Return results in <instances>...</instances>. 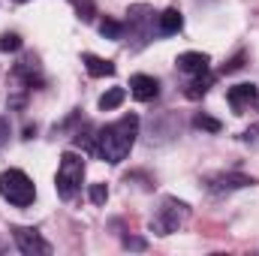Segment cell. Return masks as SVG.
Listing matches in <instances>:
<instances>
[{"label": "cell", "instance_id": "cell-9", "mask_svg": "<svg viewBox=\"0 0 259 256\" xmlns=\"http://www.w3.org/2000/svg\"><path fill=\"white\" fill-rule=\"evenodd\" d=\"M226 103H229V109L235 112V115H244L250 106H256L259 103V88L256 84H232L229 91H226Z\"/></svg>", "mask_w": 259, "mask_h": 256}, {"label": "cell", "instance_id": "cell-13", "mask_svg": "<svg viewBox=\"0 0 259 256\" xmlns=\"http://www.w3.org/2000/svg\"><path fill=\"white\" fill-rule=\"evenodd\" d=\"M81 64H84V69H88V75H94V78L115 75V64H112V61H103V58H97V55H91V52L81 55Z\"/></svg>", "mask_w": 259, "mask_h": 256}, {"label": "cell", "instance_id": "cell-19", "mask_svg": "<svg viewBox=\"0 0 259 256\" xmlns=\"http://www.w3.org/2000/svg\"><path fill=\"white\" fill-rule=\"evenodd\" d=\"M88 199H91L94 205H106V199H109V187H106V184H91V187H88Z\"/></svg>", "mask_w": 259, "mask_h": 256}, {"label": "cell", "instance_id": "cell-12", "mask_svg": "<svg viewBox=\"0 0 259 256\" xmlns=\"http://www.w3.org/2000/svg\"><path fill=\"white\" fill-rule=\"evenodd\" d=\"M181 27H184V18H181L178 9H163V12L157 15V30H160L163 36H172V33H178Z\"/></svg>", "mask_w": 259, "mask_h": 256}, {"label": "cell", "instance_id": "cell-25", "mask_svg": "<svg viewBox=\"0 0 259 256\" xmlns=\"http://www.w3.org/2000/svg\"><path fill=\"white\" fill-rule=\"evenodd\" d=\"M15 3H27V0H15Z\"/></svg>", "mask_w": 259, "mask_h": 256}, {"label": "cell", "instance_id": "cell-7", "mask_svg": "<svg viewBox=\"0 0 259 256\" xmlns=\"http://www.w3.org/2000/svg\"><path fill=\"white\" fill-rule=\"evenodd\" d=\"M12 238H15V247L24 256H49L52 253V244L30 226H15L12 229Z\"/></svg>", "mask_w": 259, "mask_h": 256}, {"label": "cell", "instance_id": "cell-24", "mask_svg": "<svg viewBox=\"0 0 259 256\" xmlns=\"http://www.w3.org/2000/svg\"><path fill=\"white\" fill-rule=\"evenodd\" d=\"M124 247H130V250H145L148 241H145V238H133V235H127V238H124Z\"/></svg>", "mask_w": 259, "mask_h": 256}, {"label": "cell", "instance_id": "cell-17", "mask_svg": "<svg viewBox=\"0 0 259 256\" xmlns=\"http://www.w3.org/2000/svg\"><path fill=\"white\" fill-rule=\"evenodd\" d=\"M72 3V9H75V15L88 24V21H94V15H97V3L94 0H69Z\"/></svg>", "mask_w": 259, "mask_h": 256}, {"label": "cell", "instance_id": "cell-20", "mask_svg": "<svg viewBox=\"0 0 259 256\" xmlns=\"http://www.w3.org/2000/svg\"><path fill=\"white\" fill-rule=\"evenodd\" d=\"M18 49H21L18 33H0V52H18Z\"/></svg>", "mask_w": 259, "mask_h": 256}, {"label": "cell", "instance_id": "cell-16", "mask_svg": "<svg viewBox=\"0 0 259 256\" xmlns=\"http://www.w3.org/2000/svg\"><path fill=\"white\" fill-rule=\"evenodd\" d=\"M100 33H103L106 39H124V21L106 18V21H100Z\"/></svg>", "mask_w": 259, "mask_h": 256}, {"label": "cell", "instance_id": "cell-1", "mask_svg": "<svg viewBox=\"0 0 259 256\" xmlns=\"http://www.w3.org/2000/svg\"><path fill=\"white\" fill-rule=\"evenodd\" d=\"M136 136H139V118L136 115H124L115 124H106L97 133V157H103L112 166L124 163L133 151V145H136Z\"/></svg>", "mask_w": 259, "mask_h": 256}, {"label": "cell", "instance_id": "cell-14", "mask_svg": "<svg viewBox=\"0 0 259 256\" xmlns=\"http://www.w3.org/2000/svg\"><path fill=\"white\" fill-rule=\"evenodd\" d=\"M211 75L208 72H202V75H190V81L184 84V97L187 100H199V97H205L208 94V88H211Z\"/></svg>", "mask_w": 259, "mask_h": 256}, {"label": "cell", "instance_id": "cell-5", "mask_svg": "<svg viewBox=\"0 0 259 256\" xmlns=\"http://www.w3.org/2000/svg\"><path fill=\"white\" fill-rule=\"evenodd\" d=\"M151 24H154V9L148 3H136V6H130V12H127L124 33H130L133 39H139V46H145L151 39Z\"/></svg>", "mask_w": 259, "mask_h": 256}, {"label": "cell", "instance_id": "cell-10", "mask_svg": "<svg viewBox=\"0 0 259 256\" xmlns=\"http://www.w3.org/2000/svg\"><path fill=\"white\" fill-rule=\"evenodd\" d=\"M130 94L139 100V103H148V100H154L157 94H160V81L154 78V75H133L130 78Z\"/></svg>", "mask_w": 259, "mask_h": 256}, {"label": "cell", "instance_id": "cell-3", "mask_svg": "<svg viewBox=\"0 0 259 256\" xmlns=\"http://www.w3.org/2000/svg\"><path fill=\"white\" fill-rule=\"evenodd\" d=\"M84 181V160L75 151H64L61 163H58V175H55V190L64 202H72Z\"/></svg>", "mask_w": 259, "mask_h": 256}, {"label": "cell", "instance_id": "cell-21", "mask_svg": "<svg viewBox=\"0 0 259 256\" xmlns=\"http://www.w3.org/2000/svg\"><path fill=\"white\" fill-rule=\"evenodd\" d=\"M241 66H244V52H238L232 61H226V64H223V75H229V72H238Z\"/></svg>", "mask_w": 259, "mask_h": 256}, {"label": "cell", "instance_id": "cell-4", "mask_svg": "<svg viewBox=\"0 0 259 256\" xmlns=\"http://www.w3.org/2000/svg\"><path fill=\"white\" fill-rule=\"evenodd\" d=\"M0 196L9 205H15V208H27L36 199V187H33V181L21 169H6L0 175Z\"/></svg>", "mask_w": 259, "mask_h": 256}, {"label": "cell", "instance_id": "cell-2", "mask_svg": "<svg viewBox=\"0 0 259 256\" xmlns=\"http://www.w3.org/2000/svg\"><path fill=\"white\" fill-rule=\"evenodd\" d=\"M187 220H190V205L181 202V199H175V196H163L160 205H157V211L151 214V232L160 235V238H166V235L178 232Z\"/></svg>", "mask_w": 259, "mask_h": 256}, {"label": "cell", "instance_id": "cell-11", "mask_svg": "<svg viewBox=\"0 0 259 256\" xmlns=\"http://www.w3.org/2000/svg\"><path fill=\"white\" fill-rule=\"evenodd\" d=\"M175 64H178V69H181L184 75H202V72H208L211 58L202 55V52H184V55H178Z\"/></svg>", "mask_w": 259, "mask_h": 256}, {"label": "cell", "instance_id": "cell-8", "mask_svg": "<svg viewBox=\"0 0 259 256\" xmlns=\"http://www.w3.org/2000/svg\"><path fill=\"white\" fill-rule=\"evenodd\" d=\"M253 178L241 175V172H217V175H208L205 178V190L211 196H226L232 190H241V187H250Z\"/></svg>", "mask_w": 259, "mask_h": 256}, {"label": "cell", "instance_id": "cell-18", "mask_svg": "<svg viewBox=\"0 0 259 256\" xmlns=\"http://www.w3.org/2000/svg\"><path fill=\"white\" fill-rule=\"evenodd\" d=\"M193 124L199 130H208V133H220V130H223V124H220L217 118H211V115H196Z\"/></svg>", "mask_w": 259, "mask_h": 256}, {"label": "cell", "instance_id": "cell-15", "mask_svg": "<svg viewBox=\"0 0 259 256\" xmlns=\"http://www.w3.org/2000/svg\"><path fill=\"white\" fill-rule=\"evenodd\" d=\"M124 97H127L124 88H109V91L100 97V109H103V112H112V109H118V106L124 103Z\"/></svg>", "mask_w": 259, "mask_h": 256}, {"label": "cell", "instance_id": "cell-22", "mask_svg": "<svg viewBox=\"0 0 259 256\" xmlns=\"http://www.w3.org/2000/svg\"><path fill=\"white\" fill-rule=\"evenodd\" d=\"M241 142H244V145H259V124L244 130V133H241Z\"/></svg>", "mask_w": 259, "mask_h": 256}, {"label": "cell", "instance_id": "cell-23", "mask_svg": "<svg viewBox=\"0 0 259 256\" xmlns=\"http://www.w3.org/2000/svg\"><path fill=\"white\" fill-rule=\"evenodd\" d=\"M6 142H9V118L0 115V151L6 148Z\"/></svg>", "mask_w": 259, "mask_h": 256}, {"label": "cell", "instance_id": "cell-6", "mask_svg": "<svg viewBox=\"0 0 259 256\" xmlns=\"http://www.w3.org/2000/svg\"><path fill=\"white\" fill-rule=\"evenodd\" d=\"M12 81H15V88L18 91H36V88H42L46 84V78H42V69L36 64V58L33 55H27V58H21L18 64L12 66Z\"/></svg>", "mask_w": 259, "mask_h": 256}]
</instances>
